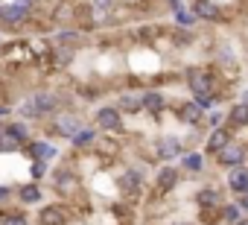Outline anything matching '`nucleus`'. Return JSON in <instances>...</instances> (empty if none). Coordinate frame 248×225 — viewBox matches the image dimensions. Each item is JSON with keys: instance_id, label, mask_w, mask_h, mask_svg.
<instances>
[{"instance_id": "f257e3e1", "label": "nucleus", "mask_w": 248, "mask_h": 225, "mask_svg": "<svg viewBox=\"0 0 248 225\" xmlns=\"http://www.w3.org/2000/svg\"><path fill=\"white\" fill-rule=\"evenodd\" d=\"M184 3L175 0H59L56 32L73 30L79 35L126 30L149 21H170Z\"/></svg>"}, {"instance_id": "f03ea898", "label": "nucleus", "mask_w": 248, "mask_h": 225, "mask_svg": "<svg viewBox=\"0 0 248 225\" xmlns=\"http://www.w3.org/2000/svg\"><path fill=\"white\" fill-rule=\"evenodd\" d=\"M184 9L210 30L239 32L242 27H248V0H184Z\"/></svg>"}, {"instance_id": "7ed1b4c3", "label": "nucleus", "mask_w": 248, "mask_h": 225, "mask_svg": "<svg viewBox=\"0 0 248 225\" xmlns=\"http://www.w3.org/2000/svg\"><path fill=\"white\" fill-rule=\"evenodd\" d=\"M70 222H73V210L59 199L50 205H41L35 213V225H70Z\"/></svg>"}, {"instance_id": "20e7f679", "label": "nucleus", "mask_w": 248, "mask_h": 225, "mask_svg": "<svg viewBox=\"0 0 248 225\" xmlns=\"http://www.w3.org/2000/svg\"><path fill=\"white\" fill-rule=\"evenodd\" d=\"M21 155H24L27 161H47V164H53V161L59 158V146H56L53 141H47V138L38 135V138H32V141L24 144Z\"/></svg>"}, {"instance_id": "39448f33", "label": "nucleus", "mask_w": 248, "mask_h": 225, "mask_svg": "<svg viewBox=\"0 0 248 225\" xmlns=\"http://www.w3.org/2000/svg\"><path fill=\"white\" fill-rule=\"evenodd\" d=\"M222 184H225V190H228V196H245L248 193V161L245 164H239V167H233V170H228L225 176H222Z\"/></svg>"}, {"instance_id": "423d86ee", "label": "nucleus", "mask_w": 248, "mask_h": 225, "mask_svg": "<svg viewBox=\"0 0 248 225\" xmlns=\"http://www.w3.org/2000/svg\"><path fill=\"white\" fill-rule=\"evenodd\" d=\"M225 126L231 132H242L248 129V99H233L225 111Z\"/></svg>"}, {"instance_id": "0eeeda50", "label": "nucleus", "mask_w": 248, "mask_h": 225, "mask_svg": "<svg viewBox=\"0 0 248 225\" xmlns=\"http://www.w3.org/2000/svg\"><path fill=\"white\" fill-rule=\"evenodd\" d=\"M41 199H44V187H41L38 181H24V184H18V187H15V202H18L21 208L38 205Z\"/></svg>"}, {"instance_id": "6e6552de", "label": "nucleus", "mask_w": 248, "mask_h": 225, "mask_svg": "<svg viewBox=\"0 0 248 225\" xmlns=\"http://www.w3.org/2000/svg\"><path fill=\"white\" fill-rule=\"evenodd\" d=\"M178 170H181V173H187V176H202V173L207 170V158H204L199 149L184 152V155L178 158Z\"/></svg>"}, {"instance_id": "1a4fd4ad", "label": "nucleus", "mask_w": 248, "mask_h": 225, "mask_svg": "<svg viewBox=\"0 0 248 225\" xmlns=\"http://www.w3.org/2000/svg\"><path fill=\"white\" fill-rule=\"evenodd\" d=\"M6 135H9V138H15L21 146H24L27 141H32V138H35V135H32V126H30L27 120H21V117L6 120Z\"/></svg>"}, {"instance_id": "9d476101", "label": "nucleus", "mask_w": 248, "mask_h": 225, "mask_svg": "<svg viewBox=\"0 0 248 225\" xmlns=\"http://www.w3.org/2000/svg\"><path fill=\"white\" fill-rule=\"evenodd\" d=\"M96 135H99V132H96L91 123H85V126L70 138V149H85V146H91V144L96 141Z\"/></svg>"}, {"instance_id": "9b49d317", "label": "nucleus", "mask_w": 248, "mask_h": 225, "mask_svg": "<svg viewBox=\"0 0 248 225\" xmlns=\"http://www.w3.org/2000/svg\"><path fill=\"white\" fill-rule=\"evenodd\" d=\"M239 219H242V210L236 208L233 199H228V202L222 205V210H219V225H236Z\"/></svg>"}, {"instance_id": "f8f14e48", "label": "nucleus", "mask_w": 248, "mask_h": 225, "mask_svg": "<svg viewBox=\"0 0 248 225\" xmlns=\"http://www.w3.org/2000/svg\"><path fill=\"white\" fill-rule=\"evenodd\" d=\"M50 176V164L47 161H30V181H44Z\"/></svg>"}, {"instance_id": "ddd939ff", "label": "nucleus", "mask_w": 248, "mask_h": 225, "mask_svg": "<svg viewBox=\"0 0 248 225\" xmlns=\"http://www.w3.org/2000/svg\"><path fill=\"white\" fill-rule=\"evenodd\" d=\"M233 202H236V208L242 210V216H248V193H245V196H236Z\"/></svg>"}, {"instance_id": "4468645a", "label": "nucleus", "mask_w": 248, "mask_h": 225, "mask_svg": "<svg viewBox=\"0 0 248 225\" xmlns=\"http://www.w3.org/2000/svg\"><path fill=\"white\" fill-rule=\"evenodd\" d=\"M170 225H196V222H190V219H172Z\"/></svg>"}, {"instance_id": "2eb2a0df", "label": "nucleus", "mask_w": 248, "mask_h": 225, "mask_svg": "<svg viewBox=\"0 0 248 225\" xmlns=\"http://www.w3.org/2000/svg\"><path fill=\"white\" fill-rule=\"evenodd\" d=\"M3 38H6V35H3V32H0V41H3Z\"/></svg>"}, {"instance_id": "dca6fc26", "label": "nucleus", "mask_w": 248, "mask_h": 225, "mask_svg": "<svg viewBox=\"0 0 248 225\" xmlns=\"http://www.w3.org/2000/svg\"><path fill=\"white\" fill-rule=\"evenodd\" d=\"M175 3H184V0H175Z\"/></svg>"}]
</instances>
